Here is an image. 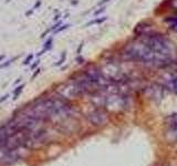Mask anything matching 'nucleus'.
<instances>
[{
  "label": "nucleus",
  "mask_w": 177,
  "mask_h": 166,
  "mask_svg": "<svg viewBox=\"0 0 177 166\" xmlns=\"http://www.w3.org/2000/svg\"><path fill=\"white\" fill-rule=\"evenodd\" d=\"M125 54L127 58L132 59V60H136L156 66H165L169 63V61L163 59L156 52L153 51L143 40L129 43L125 48Z\"/></svg>",
  "instance_id": "1"
},
{
  "label": "nucleus",
  "mask_w": 177,
  "mask_h": 166,
  "mask_svg": "<svg viewBox=\"0 0 177 166\" xmlns=\"http://www.w3.org/2000/svg\"><path fill=\"white\" fill-rule=\"evenodd\" d=\"M89 121L94 125H103L107 122V115L103 110L96 109L89 114Z\"/></svg>",
  "instance_id": "4"
},
{
  "label": "nucleus",
  "mask_w": 177,
  "mask_h": 166,
  "mask_svg": "<svg viewBox=\"0 0 177 166\" xmlns=\"http://www.w3.org/2000/svg\"><path fill=\"white\" fill-rule=\"evenodd\" d=\"M167 22L172 29L177 30V17H171L169 19H167Z\"/></svg>",
  "instance_id": "6"
},
{
  "label": "nucleus",
  "mask_w": 177,
  "mask_h": 166,
  "mask_svg": "<svg viewBox=\"0 0 177 166\" xmlns=\"http://www.w3.org/2000/svg\"><path fill=\"white\" fill-rule=\"evenodd\" d=\"M105 20H106V18H105V17H103V18H101V19H95V20L90 21V22H89L86 26H90V25H95V23H101V22H103V21H105Z\"/></svg>",
  "instance_id": "8"
},
{
  "label": "nucleus",
  "mask_w": 177,
  "mask_h": 166,
  "mask_svg": "<svg viewBox=\"0 0 177 166\" xmlns=\"http://www.w3.org/2000/svg\"><path fill=\"white\" fill-rule=\"evenodd\" d=\"M8 94H7V95H4V96H2V98L1 99H0V102H3V101H6V100H7V98H8Z\"/></svg>",
  "instance_id": "16"
},
{
  "label": "nucleus",
  "mask_w": 177,
  "mask_h": 166,
  "mask_svg": "<svg viewBox=\"0 0 177 166\" xmlns=\"http://www.w3.org/2000/svg\"><path fill=\"white\" fill-rule=\"evenodd\" d=\"M32 59H33V54H30L29 56H27V59H25V62H23V64H25V65H28V64H29L30 62H31V60H32Z\"/></svg>",
  "instance_id": "11"
},
{
  "label": "nucleus",
  "mask_w": 177,
  "mask_h": 166,
  "mask_svg": "<svg viewBox=\"0 0 177 166\" xmlns=\"http://www.w3.org/2000/svg\"><path fill=\"white\" fill-rule=\"evenodd\" d=\"M38 64H39V60H38V61H37V63H34V64H33V65H32V66H31V69H34V68H35V66H37Z\"/></svg>",
  "instance_id": "17"
},
{
  "label": "nucleus",
  "mask_w": 177,
  "mask_h": 166,
  "mask_svg": "<svg viewBox=\"0 0 177 166\" xmlns=\"http://www.w3.org/2000/svg\"><path fill=\"white\" fill-rule=\"evenodd\" d=\"M13 61H15V59H12V60H8L6 63H3V64H0V69H1V68H6V66H8L9 64H11V63L13 62Z\"/></svg>",
  "instance_id": "13"
},
{
  "label": "nucleus",
  "mask_w": 177,
  "mask_h": 166,
  "mask_svg": "<svg viewBox=\"0 0 177 166\" xmlns=\"http://www.w3.org/2000/svg\"><path fill=\"white\" fill-rule=\"evenodd\" d=\"M64 60H65V52H63L62 55H61V59H60V60H59L54 65H61V64L63 63V61H64Z\"/></svg>",
  "instance_id": "10"
},
{
  "label": "nucleus",
  "mask_w": 177,
  "mask_h": 166,
  "mask_svg": "<svg viewBox=\"0 0 177 166\" xmlns=\"http://www.w3.org/2000/svg\"><path fill=\"white\" fill-rule=\"evenodd\" d=\"M169 89H172L173 91H175L176 93H177V78L174 80L173 82H172V84L169 85Z\"/></svg>",
  "instance_id": "9"
},
{
  "label": "nucleus",
  "mask_w": 177,
  "mask_h": 166,
  "mask_svg": "<svg viewBox=\"0 0 177 166\" xmlns=\"http://www.w3.org/2000/svg\"><path fill=\"white\" fill-rule=\"evenodd\" d=\"M23 86H25V85H23V84H22V85H20V86H18L17 89H16L15 91H13V100H16V99L18 98V95H19V94L21 93V91H22Z\"/></svg>",
  "instance_id": "7"
},
{
  "label": "nucleus",
  "mask_w": 177,
  "mask_h": 166,
  "mask_svg": "<svg viewBox=\"0 0 177 166\" xmlns=\"http://www.w3.org/2000/svg\"><path fill=\"white\" fill-rule=\"evenodd\" d=\"M108 0H102V1L100 2V4H103V3H105V2H107Z\"/></svg>",
  "instance_id": "18"
},
{
  "label": "nucleus",
  "mask_w": 177,
  "mask_h": 166,
  "mask_svg": "<svg viewBox=\"0 0 177 166\" xmlns=\"http://www.w3.org/2000/svg\"><path fill=\"white\" fill-rule=\"evenodd\" d=\"M3 58H4V55H0V61L3 60Z\"/></svg>",
  "instance_id": "19"
},
{
  "label": "nucleus",
  "mask_w": 177,
  "mask_h": 166,
  "mask_svg": "<svg viewBox=\"0 0 177 166\" xmlns=\"http://www.w3.org/2000/svg\"><path fill=\"white\" fill-rule=\"evenodd\" d=\"M105 105L111 106V109L116 111H121L124 109H127L128 106V100L126 96L121 95V94H113V95L108 96L104 101Z\"/></svg>",
  "instance_id": "3"
},
{
  "label": "nucleus",
  "mask_w": 177,
  "mask_h": 166,
  "mask_svg": "<svg viewBox=\"0 0 177 166\" xmlns=\"http://www.w3.org/2000/svg\"><path fill=\"white\" fill-rule=\"evenodd\" d=\"M167 127V132L172 136V138L175 142H177V113L171 114L166 117L165 120Z\"/></svg>",
  "instance_id": "5"
},
{
  "label": "nucleus",
  "mask_w": 177,
  "mask_h": 166,
  "mask_svg": "<svg viewBox=\"0 0 177 166\" xmlns=\"http://www.w3.org/2000/svg\"><path fill=\"white\" fill-rule=\"evenodd\" d=\"M39 73H40V69H38V70H35V72L33 73V75H32V78H31V79H32V80H33V79H34V78H35V77H37V75H38V74H39Z\"/></svg>",
  "instance_id": "15"
},
{
  "label": "nucleus",
  "mask_w": 177,
  "mask_h": 166,
  "mask_svg": "<svg viewBox=\"0 0 177 166\" xmlns=\"http://www.w3.org/2000/svg\"><path fill=\"white\" fill-rule=\"evenodd\" d=\"M70 27V25H64V26H62L61 28H59V29H56V31H55V33H58V32H61L62 30H65V29H68V28Z\"/></svg>",
  "instance_id": "14"
},
{
  "label": "nucleus",
  "mask_w": 177,
  "mask_h": 166,
  "mask_svg": "<svg viewBox=\"0 0 177 166\" xmlns=\"http://www.w3.org/2000/svg\"><path fill=\"white\" fill-rule=\"evenodd\" d=\"M51 43H52V38H50V39L48 40V41L46 42V46H44V49L46 50H49L51 48Z\"/></svg>",
  "instance_id": "12"
},
{
  "label": "nucleus",
  "mask_w": 177,
  "mask_h": 166,
  "mask_svg": "<svg viewBox=\"0 0 177 166\" xmlns=\"http://www.w3.org/2000/svg\"><path fill=\"white\" fill-rule=\"evenodd\" d=\"M143 41L150 47L154 52H156L159 56L167 61H171L173 59L174 54L176 53V49L174 43L162 34L157 33H147L145 34Z\"/></svg>",
  "instance_id": "2"
}]
</instances>
